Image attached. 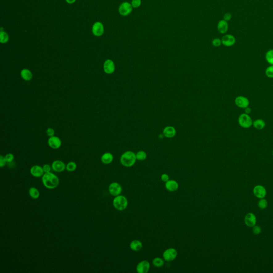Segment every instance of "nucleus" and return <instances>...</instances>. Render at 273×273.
I'll use <instances>...</instances> for the list:
<instances>
[{
	"instance_id": "obj_35",
	"label": "nucleus",
	"mask_w": 273,
	"mask_h": 273,
	"mask_svg": "<svg viewBox=\"0 0 273 273\" xmlns=\"http://www.w3.org/2000/svg\"><path fill=\"white\" fill-rule=\"evenodd\" d=\"M7 163H11L14 161V155L11 153H8L4 156Z\"/></svg>"
},
{
	"instance_id": "obj_28",
	"label": "nucleus",
	"mask_w": 273,
	"mask_h": 273,
	"mask_svg": "<svg viewBox=\"0 0 273 273\" xmlns=\"http://www.w3.org/2000/svg\"><path fill=\"white\" fill-rule=\"evenodd\" d=\"M164 261L160 258H155L153 260V264L155 267H161L164 265Z\"/></svg>"
},
{
	"instance_id": "obj_44",
	"label": "nucleus",
	"mask_w": 273,
	"mask_h": 273,
	"mask_svg": "<svg viewBox=\"0 0 273 273\" xmlns=\"http://www.w3.org/2000/svg\"></svg>"
},
{
	"instance_id": "obj_12",
	"label": "nucleus",
	"mask_w": 273,
	"mask_h": 273,
	"mask_svg": "<svg viewBox=\"0 0 273 273\" xmlns=\"http://www.w3.org/2000/svg\"><path fill=\"white\" fill-rule=\"evenodd\" d=\"M48 143L50 147L52 149H58L61 147V140L57 136L50 137L48 139Z\"/></svg>"
},
{
	"instance_id": "obj_20",
	"label": "nucleus",
	"mask_w": 273,
	"mask_h": 273,
	"mask_svg": "<svg viewBox=\"0 0 273 273\" xmlns=\"http://www.w3.org/2000/svg\"><path fill=\"white\" fill-rule=\"evenodd\" d=\"M176 134V131L175 128L172 126H168L165 127L163 131V134L165 137L171 138L175 137Z\"/></svg>"
},
{
	"instance_id": "obj_32",
	"label": "nucleus",
	"mask_w": 273,
	"mask_h": 273,
	"mask_svg": "<svg viewBox=\"0 0 273 273\" xmlns=\"http://www.w3.org/2000/svg\"><path fill=\"white\" fill-rule=\"evenodd\" d=\"M265 74L268 78H273V65H270L266 69Z\"/></svg>"
},
{
	"instance_id": "obj_41",
	"label": "nucleus",
	"mask_w": 273,
	"mask_h": 273,
	"mask_svg": "<svg viewBox=\"0 0 273 273\" xmlns=\"http://www.w3.org/2000/svg\"><path fill=\"white\" fill-rule=\"evenodd\" d=\"M161 178L162 181L164 182V183H166L169 180V176L167 174H166V173H164L163 175H162Z\"/></svg>"
},
{
	"instance_id": "obj_33",
	"label": "nucleus",
	"mask_w": 273,
	"mask_h": 273,
	"mask_svg": "<svg viewBox=\"0 0 273 273\" xmlns=\"http://www.w3.org/2000/svg\"><path fill=\"white\" fill-rule=\"evenodd\" d=\"M142 0H132L131 4L134 9L139 8L142 5Z\"/></svg>"
},
{
	"instance_id": "obj_21",
	"label": "nucleus",
	"mask_w": 273,
	"mask_h": 273,
	"mask_svg": "<svg viewBox=\"0 0 273 273\" xmlns=\"http://www.w3.org/2000/svg\"><path fill=\"white\" fill-rule=\"evenodd\" d=\"M20 76L25 81H29L32 79L33 74L30 69L24 68L20 72Z\"/></svg>"
},
{
	"instance_id": "obj_18",
	"label": "nucleus",
	"mask_w": 273,
	"mask_h": 273,
	"mask_svg": "<svg viewBox=\"0 0 273 273\" xmlns=\"http://www.w3.org/2000/svg\"><path fill=\"white\" fill-rule=\"evenodd\" d=\"M228 22H227L225 20H220L218 22V25H217V29L218 31L220 33L222 34H226L228 30Z\"/></svg>"
},
{
	"instance_id": "obj_14",
	"label": "nucleus",
	"mask_w": 273,
	"mask_h": 273,
	"mask_svg": "<svg viewBox=\"0 0 273 273\" xmlns=\"http://www.w3.org/2000/svg\"><path fill=\"white\" fill-rule=\"evenodd\" d=\"M150 269V263L147 260H143L138 264L136 270L138 273H147Z\"/></svg>"
},
{
	"instance_id": "obj_7",
	"label": "nucleus",
	"mask_w": 273,
	"mask_h": 273,
	"mask_svg": "<svg viewBox=\"0 0 273 273\" xmlns=\"http://www.w3.org/2000/svg\"><path fill=\"white\" fill-rule=\"evenodd\" d=\"M109 192L112 196H116L121 194L122 192V188L120 184L116 182H114L110 184L108 187Z\"/></svg>"
},
{
	"instance_id": "obj_25",
	"label": "nucleus",
	"mask_w": 273,
	"mask_h": 273,
	"mask_svg": "<svg viewBox=\"0 0 273 273\" xmlns=\"http://www.w3.org/2000/svg\"><path fill=\"white\" fill-rule=\"evenodd\" d=\"M29 195L32 199H37L39 197V192L35 187H31L29 189Z\"/></svg>"
},
{
	"instance_id": "obj_37",
	"label": "nucleus",
	"mask_w": 273,
	"mask_h": 273,
	"mask_svg": "<svg viewBox=\"0 0 273 273\" xmlns=\"http://www.w3.org/2000/svg\"><path fill=\"white\" fill-rule=\"evenodd\" d=\"M47 134L48 136L50 137L55 136V130L53 129V128H48L47 130Z\"/></svg>"
},
{
	"instance_id": "obj_26",
	"label": "nucleus",
	"mask_w": 273,
	"mask_h": 273,
	"mask_svg": "<svg viewBox=\"0 0 273 273\" xmlns=\"http://www.w3.org/2000/svg\"><path fill=\"white\" fill-rule=\"evenodd\" d=\"M265 59L267 63L271 65H273V49L267 51L266 53Z\"/></svg>"
},
{
	"instance_id": "obj_2",
	"label": "nucleus",
	"mask_w": 273,
	"mask_h": 273,
	"mask_svg": "<svg viewBox=\"0 0 273 273\" xmlns=\"http://www.w3.org/2000/svg\"><path fill=\"white\" fill-rule=\"evenodd\" d=\"M136 155L132 151H126L121 155L120 158L121 163L126 167H132L136 163Z\"/></svg>"
},
{
	"instance_id": "obj_23",
	"label": "nucleus",
	"mask_w": 273,
	"mask_h": 273,
	"mask_svg": "<svg viewBox=\"0 0 273 273\" xmlns=\"http://www.w3.org/2000/svg\"><path fill=\"white\" fill-rule=\"evenodd\" d=\"M130 248L134 251H139L143 248V243L139 240H134L130 243Z\"/></svg>"
},
{
	"instance_id": "obj_43",
	"label": "nucleus",
	"mask_w": 273,
	"mask_h": 273,
	"mask_svg": "<svg viewBox=\"0 0 273 273\" xmlns=\"http://www.w3.org/2000/svg\"><path fill=\"white\" fill-rule=\"evenodd\" d=\"M66 1L69 4H73L76 1V0H66Z\"/></svg>"
},
{
	"instance_id": "obj_13",
	"label": "nucleus",
	"mask_w": 273,
	"mask_h": 273,
	"mask_svg": "<svg viewBox=\"0 0 273 273\" xmlns=\"http://www.w3.org/2000/svg\"><path fill=\"white\" fill-rule=\"evenodd\" d=\"M103 68L105 72L107 74H111L114 73L115 69L114 61L111 59H107L104 62Z\"/></svg>"
},
{
	"instance_id": "obj_42",
	"label": "nucleus",
	"mask_w": 273,
	"mask_h": 273,
	"mask_svg": "<svg viewBox=\"0 0 273 273\" xmlns=\"http://www.w3.org/2000/svg\"><path fill=\"white\" fill-rule=\"evenodd\" d=\"M251 109L250 107H249V106H248L247 107H246V108H244V112H245L244 113H246V114L249 115L251 113Z\"/></svg>"
},
{
	"instance_id": "obj_16",
	"label": "nucleus",
	"mask_w": 273,
	"mask_h": 273,
	"mask_svg": "<svg viewBox=\"0 0 273 273\" xmlns=\"http://www.w3.org/2000/svg\"><path fill=\"white\" fill-rule=\"evenodd\" d=\"M51 167L53 171L56 172H62L66 169V165H65L64 162L60 160H56L52 163Z\"/></svg>"
},
{
	"instance_id": "obj_8",
	"label": "nucleus",
	"mask_w": 273,
	"mask_h": 273,
	"mask_svg": "<svg viewBox=\"0 0 273 273\" xmlns=\"http://www.w3.org/2000/svg\"><path fill=\"white\" fill-rule=\"evenodd\" d=\"M235 104L238 107L244 109L249 106L250 101L248 98L243 96H239L235 99Z\"/></svg>"
},
{
	"instance_id": "obj_1",
	"label": "nucleus",
	"mask_w": 273,
	"mask_h": 273,
	"mask_svg": "<svg viewBox=\"0 0 273 273\" xmlns=\"http://www.w3.org/2000/svg\"><path fill=\"white\" fill-rule=\"evenodd\" d=\"M42 181L44 186L50 189L57 188L59 184V178L51 172L44 173L42 177Z\"/></svg>"
},
{
	"instance_id": "obj_29",
	"label": "nucleus",
	"mask_w": 273,
	"mask_h": 273,
	"mask_svg": "<svg viewBox=\"0 0 273 273\" xmlns=\"http://www.w3.org/2000/svg\"><path fill=\"white\" fill-rule=\"evenodd\" d=\"M77 168V164L74 162H69V163H67L66 165V169L67 171L68 172H73Z\"/></svg>"
},
{
	"instance_id": "obj_10",
	"label": "nucleus",
	"mask_w": 273,
	"mask_h": 273,
	"mask_svg": "<svg viewBox=\"0 0 273 273\" xmlns=\"http://www.w3.org/2000/svg\"><path fill=\"white\" fill-rule=\"evenodd\" d=\"M254 194L258 199H263L266 195L267 192L265 188L262 185H257L253 189Z\"/></svg>"
},
{
	"instance_id": "obj_40",
	"label": "nucleus",
	"mask_w": 273,
	"mask_h": 273,
	"mask_svg": "<svg viewBox=\"0 0 273 273\" xmlns=\"http://www.w3.org/2000/svg\"><path fill=\"white\" fill-rule=\"evenodd\" d=\"M232 18V14H230V13H226V14H225L224 15L223 19L226 20L227 22H228V21H230V20H231Z\"/></svg>"
},
{
	"instance_id": "obj_3",
	"label": "nucleus",
	"mask_w": 273,
	"mask_h": 273,
	"mask_svg": "<svg viewBox=\"0 0 273 273\" xmlns=\"http://www.w3.org/2000/svg\"><path fill=\"white\" fill-rule=\"evenodd\" d=\"M113 204L114 208L118 211H123L126 209L128 205V201L123 195H118L115 197Z\"/></svg>"
},
{
	"instance_id": "obj_19",
	"label": "nucleus",
	"mask_w": 273,
	"mask_h": 273,
	"mask_svg": "<svg viewBox=\"0 0 273 273\" xmlns=\"http://www.w3.org/2000/svg\"><path fill=\"white\" fill-rule=\"evenodd\" d=\"M165 188L170 192H175L179 188V184L174 180H170L165 183Z\"/></svg>"
},
{
	"instance_id": "obj_6",
	"label": "nucleus",
	"mask_w": 273,
	"mask_h": 273,
	"mask_svg": "<svg viewBox=\"0 0 273 273\" xmlns=\"http://www.w3.org/2000/svg\"><path fill=\"white\" fill-rule=\"evenodd\" d=\"M178 252L174 248H169L165 250L163 254L164 259L167 261H172L177 258Z\"/></svg>"
},
{
	"instance_id": "obj_4",
	"label": "nucleus",
	"mask_w": 273,
	"mask_h": 273,
	"mask_svg": "<svg viewBox=\"0 0 273 273\" xmlns=\"http://www.w3.org/2000/svg\"><path fill=\"white\" fill-rule=\"evenodd\" d=\"M238 123L241 127L244 129H249L252 126L253 121L249 114L243 113L238 117Z\"/></svg>"
},
{
	"instance_id": "obj_11",
	"label": "nucleus",
	"mask_w": 273,
	"mask_h": 273,
	"mask_svg": "<svg viewBox=\"0 0 273 273\" xmlns=\"http://www.w3.org/2000/svg\"><path fill=\"white\" fill-rule=\"evenodd\" d=\"M93 33L94 36H100L104 33V27L103 24L100 22H96L93 25L92 28Z\"/></svg>"
},
{
	"instance_id": "obj_31",
	"label": "nucleus",
	"mask_w": 273,
	"mask_h": 273,
	"mask_svg": "<svg viewBox=\"0 0 273 273\" xmlns=\"http://www.w3.org/2000/svg\"><path fill=\"white\" fill-rule=\"evenodd\" d=\"M258 207L261 210H264L267 208L268 206V202L265 199H261L258 202Z\"/></svg>"
},
{
	"instance_id": "obj_38",
	"label": "nucleus",
	"mask_w": 273,
	"mask_h": 273,
	"mask_svg": "<svg viewBox=\"0 0 273 273\" xmlns=\"http://www.w3.org/2000/svg\"><path fill=\"white\" fill-rule=\"evenodd\" d=\"M6 163L7 162H6L5 157H3L2 155H1L0 156V167H3L6 165Z\"/></svg>"
},
{
	"instance_id": "obj_22",
	"label": "nucleus",
	"mask_w": 273,
	"mask_h": 273,
	"mask_svg": "<svg viewBox=\"0 0 273 273\" xmlns=\"http://www.w3.org/2000/svg\"><path fill=\"white\" fill-rule=\"evenodd\" d=\"M113 155L110 153H105L101 157V161L105 164H109L113 161Z\"/></svg>"
},
{
	"instance_id": "obj_39",
	"label": "nucleus",
	"mask_w": 273,
	"mask_h": 273,
	"mask_svg": "<svg viewBox=\"0 0 273 273\" xmlns=\"http://www.w3.org/2000/svg\"><path fill=\"white\" fill-rule=\"evenodd\" d=\"M51 168L52 167H51V166L49 165V164H44L43 166V169L44 173L50 172L51 170Z\"/></svg>"
},
{
	"instance_id": "obj_24",
	"label": "nucleus",
	"mask_w": 273,
	"mask_h": 273,
	"mask_svg": "<svg viewBox=\"0 0 273 273\" xmlns=\"http://www.w3.org/2000/svg\"><path fill=\"white\" fill-rule=\"evenodd\" d=\"M252 126L257 130H261L265 127L266 123L265 121L262 119H257L253 121Z\"/></svg>"
},
{
	"instance_id": "obj_27",
	"label": "nucleus",
	"mask_w": 273,
	"mask_h": 273,
	"mask_svg": "<svg viewBox=\"0 0 273 273\" xmlns=\"http://www.w3.org/2000/svg\"><path fill=\"white\" fill-rule=\"evenodd\" d=\"M9 39L8 34L4 31H0V42L1 43H6Z\"/></svg>"
},
{
	"instance_id": "obj_17",
	"label": "nucleus",
	"mask_w": 273,
	"mask_h": 273,
	"mask_svg": "<svg viewBox=\"0 0 273 273\" xmlns=\"http://www.w3.org/2000/svg\"><path fill=\"white\" fill-rule=\"evenodd\" d=\"M30 172L33 177L36 178L42 177L44 174L43 167L38 165L33 166L30 169Z\"/></svg>"
},
{
	"instance_id": "obj_30",
	"label": "nucleus",
	"mask_w": 273,
	"mask_h": 273,
	"mask_svg": "<svg viewBox=\"0 0 273 273\" xmlns=\"http://www.w3.org/2000/svg\"><path fill=\"white\" fill-rule=\"evenodd\" d=\"M136 155L137 159L140 161L145 160L147 158V154L146 153L145 151H138Z\"/></svg>"
},
{
	"instance_id": "obj_9",
	"label": "nucleus",
	"mask_w": 273,
	"mask_h": 273,
	"mask_svg": "<svg viewBox=\"0 0 273 273\" xmlns=\"http://www.w3.org/2000/svg\"><path fill=\"white\" fill-rule=\"evenodd\" d=\"M221 42L222 45L230 47L235 44L236 42V39L232 34H225L221 38Z\"/></svg>"
},
{
	"instance_id": "obj_5",
	"label": "nucleus",
	"mask_w": 273,
	"mask_h": 273,
	"mask_svg": "<svg viewBox=\"0 0 273 273\" xmlns=\"http://www.w3.org/2000/svg\"><path fill=\"white\" fill-rule=\"evenodd\" d=\"M133 7L131 3L129 2H123L120 4L118 7V12L122 16H129L131 14L133 10Z\"/></svg>"
},
{
	"instance_id": "obj_34",
	"label": "nucleus",
	"mask_w": 273,
	"mask_h": 273,
	"mask_svg": "<svg viewBox=\"0 0 273 273\" xmlns=\"http://www.w3.org/2000/svg\"><path fill=\"white\" fill-rule=\"evenodd\" d=\"M212 44L214 47H219L220 45L222 44L221 39H220L219 38L214 39L212 41Z\"/></svg>"
},
{
	"instance_id": "obj_36",
	"label": "nucleus",
	"mask_w": 273,
	"mask_h": 273,
	"mask_svg": "<svg viewBox=\"0 0 273 273\" xmlns=\"http://www.w3.org/2000/svg\"><path fill=\"white\" fill-rule=\"evenodd\" d=\"M252 232L254 233V234L258 235L261 233V228L259 226H255V225L253 227Z\"/></svg>"
},
{
	"instance_id": "obj_15",
	"label": "nucleus",
	"mask_w": 273,
	"mask_h": 273,
	"mask_svg": "<svg viewBox=\"0 0 273 273\" xmlns=\"http://www.w3.org/2000/svg\"><path fill=\"white\" fill-rule=\"evenodd\" d=\"M257 222V218L253 213H248L244 218V222L249 227H253Z\"/></svg>"
}]
</instances>
